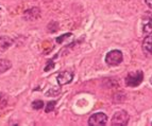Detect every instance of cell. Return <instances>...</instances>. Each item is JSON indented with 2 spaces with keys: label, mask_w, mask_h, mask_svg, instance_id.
Returning <instances> with one entry per match:
<instances>
[{
  "label": "cell",
  "mask_w": 152,
  "mask_h": 126,
  "mask_svg": "<svg viewBox=\"0 0 152 126\" xmlns=\"http://www.w3.org/2000/svg\"><path fill=\"white\" fill-rule=\"evenodd\" d=\"M144 80V72L142 70H136L128 73L126 77V85L128 87H137Z\"/></svg>",
  "instance_id": "6da1fadb"
},
{
  "label": "cell",
  "mask_w": 152,
  "mask_h": 126,
  "mask_svg": "<svg viewBox=\"0 0 152 126\" xmlns=\"http://www.w3.org/2000/svg\"><path fill=\"white\" fill-rule=\"evenodd\" d=\"M129 114L127 111L124 110H118L116 111L112 118L111 124L113 126H127L129 123Z\"/></svg>",
  "instance_id": "7a4b0ae2"
},
{
  "label": "cell",
  "mask_w": 152,
  "mask_h": 126,
  "mask_svg": "<svg viewBox=\"0 0 152 126\" xmlns=\"http://www.w3.org/2000/svg\"><path fill=\"white\" fill-rule=\"evenodd\" d=\"M124 55L119 50H112L105 55V63L109 66H118L122 63Z\"/></svg>",
  "instance_id": "3957f363"
},
{
  "label": "cell",
  "mask_w": 152,
  "mask_h": 126,
  "mask_svg": "<svg viewBox=\"0 0 152 126\" xmlns=\"http://www.w3.org/2000/svg\"><path fill=\"white\" fill-rule=\"evenodd\" d=\"M107 117L103 112H97V114H94L88 119V125L102 126L107 124Z\"/></svg>",
  "instance_id": "277c9868"
},
{
  "label": "cell",
  "mask_w": 152,
  "mask_h": 126,
  "mask_svg": "<svg viewBox=\"0 0 152 126\" xmlns=\"http://www.w3.org/2000/svg\"><path fill=\"white\" fill-rule=\"evenodd\" d=\"M142 33L150 35L152 33V12H148L142 17Z\"/></svg>",
  "instance_id": "5b68a950"
},
{
  "label": "cell",
  "mask_w": 152,
  "mask_h": 126,
  "mask_svg": "<svg viewBox=\"0 0 152 126\" xmlns=\"http://www.w3.org/2000/svg\"><path fill=\"white\" fill-rule=\"evenodd\" d=\"M72 78H74V72L72 71H62L60 73L58 74L56 76V81H58V85L60 86H63L66 85V84L70 83L72 81Z\"/></svg>",
  "instance_id": "8992f818"
},
{
  "label": "cell",
  "mask_w": 152,
  "mask_h": 126,
  "mask_svg": "<svg viewBox=\"0 0 152 126\" xmlns=\"http://www.w3.org/2000/svg\"><path fill=\"white\" fill-rule=\"evenodd\" d=\"M39 16H41V10H39V8L35 7V8L29 9V10L26 11L25 14H23V19L28 21L36 20Z\"/></svg>",
  "instance_id": "52a82bcc"
},
{
  "label": "cell",
  "mask_w": 152,
  "mask_h": 126,
  "mask_svg": "<svg viewBox=\"0 0 152 126\" xmlns=\"http://www.w3.org/2000/svg\"><path fill=\"white\" fill-rule=\"evenodd\" d=\"M14 41L9 36H0V51H4L13 45Z\"/></svg>",
  "instance_id": "ba28073f"
},
{
  "label": "cell",
  "mask_w": 152,
  "mask_h": 126,
  "mask_svg": "<svg viewBox=\"0 0 152 126\" xmlns=\"http://www.w3.org/2000/svg\"><path fill=\"white\" fill-rule=\"evenodd\" d=\"M12 64L9 59H0V73H4L11 69Z\"/></svg>",
  "instance_id": "9c48e42d"
},
{
  "label": "cell",
  "mask_w": 152,
  "mask_h": 126,
  "mask_svg": "<svg viewBox=\"0 0 152 126\" xmlns=\"http://www.w3.org/2000/svg\"><path fill=\"white\" fill-rule=\"evenodd\" d=\"M142 46L144 49L148 52L152 53V36H147L142 41Z\"/></svg>",
  "instance_id": "30bf717a"
},
{
  "label": "cell",
  "mask_w": 152,
  "mask_h": 126,
  "mask_svg": "<svg viewBox=\"0 0 152 126\" xmlns=\"http://www.w3.org/2000/svg\"><path fill=\"white\" fill-rule=\"evenodd\" d=\"M8 96L4 93H0V110L3 108H5L8 106Z\"/></svg>",
  "instance_id": "8fae6325"
},
{
  "label": "cell",
  "mask_w": 152,
  "mask_h": 126,
  "mask_svg": "<svg viewBox=\"0 0 152 126\" xmlns=\"http://www.w3.org/2000/svg\"><path fill=\"white\" fill-rule=\"evenodd\" d=\"M58 22H56V21H51L48 25V27H47V31H48L49 33H54L58 31Z\"/></svg>",
  "instance_id": "7c38bea8"
},
{
  "label": "cell",
  "mask_w": 152,
  "mask_h": 126,
  "mask_svg": "<svg viewBox=\"0 0 152 126\" xmlns=\"http://www.w3.org/2000/svg\"><path fill=\"white\" fill-rule=\"evenodd\" d=\"M32 107L36 110H39L44 107V102L42 100H35V101H33Z\"/></svg>",
  "instance_id": "4fadbf2b"
},
{
  "label": "cell",
  "mask_w": 152,
  "mask_h": 126,
  "mask_svg": "<svg viewBox=\"0 0 152 126\" xmlns=\"http://www.w3.org/2000/svg\"><path fill=\"white\" fill-rule=\"evenodd\" d=\"M56 101H52V102H49V103H47V106H46V109H45L46 112H50V111L53 110L54 107H56Z\"/></svg>",
  "instance_id": "5bb4252c"
},
{
  "label": "cell",
  "mask_w": 152,
  "mask_h": 126,
  "mask_svg": "<svg viewBox=\"0 0 152 126\" xmlns=\"http://www.w3.org/2000/svg\"><path fill=\"white\" fill-rule=\"evenodd\" d=\"M70 36H71V33H68V34H64V35H62L61 37H58V38H56V41H58V43H63L64 39L70 37Z\"/></svg>",
  "instance_id": "9a60e30c"
},
{
  "label": "cell",
  "mask_w": 152,
  "mask_h": 126,
  "mask_svg": "<svg viewBox=\"0 0 152 126\" xmlns=\"http://www.w3.org/2000/svg\"><path fill=\"white\" fill-rule=\"evenodd\" d=\"M58 92H60L58 90H54V88H52L49 90V92L46 93V96H56L58 94Z\"/></svg>",
  "instance_id": "2e32d148"
},
{
  "label": "cell",
  "mask_w": 152,
  "mask_h": 126,
  "mask_svg": "<svg viewBox=\"0 0 152 126\" xmlns=\"http://www.w3.org/2000/svg\"><path fill=\"white\" fill-rule=\"evenodd\" d=\"M53 66H54L53 62H52V61H49L48 62V65H47L45 67V71H46V72H47V71H49V69H50V68H53Z\"/></svg>",
  "instance_id": "e0dca14e"
},
{
  "label": "cell",
  "mask_w": 152,
  "mask_h": 126,
  "mask_svg": "<svg viewBox=\"0 0 152 126\" xmlns=\"http://www.w3.org/2000/svg\"><path fill=\"white\" fill-rule=\"evenodd\" d=\"M145 2H146V4H147L150 9H152V0H145Z\"/></svg>",
  "instance_id": "ac0fdd59"
},
{
  "label": "cell",
  "mask_w": 152,
  "mask_h": 126,
  "mask_svg": "<svg viewBox=\"0 0 152 126\" xmlns=\"http://www.w3.org/2000/svg\"><path fill=\"white\" fill-rule=\"evenodd\" d=\"M150 83L152 84V75H151V78H150Z\"/></svg>",
  "instance_id": "d6986e66"
},
{
  "label": "cell",
  "mask_w": 152,
  "mask_h": 126,
  "mask_svg": "<svg viewBox=\"0 0 152 126\" xmlns=\"http://www.w3.org/2000/svg\"><path fill=\"white\" fill-rule=\"evenodd\" d=\"M151 124H152V123H151Z\"/></svg>",
  "instance_id": "ffe728a7"
}]
</instances>
